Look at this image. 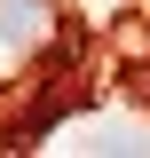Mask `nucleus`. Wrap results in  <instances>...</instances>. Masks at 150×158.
<instances>
[{
  "label": "nucleus",
  "instance_id": "nucleus-1",
  "mask_svg": "<svg viewBox=\"0 0 150 158\" xmlns=\"http://www.w3.org/2000/svg\"><path fill=\"white\" fill-rule=\"evenodd\" d=\"M56 48V0H0V79Z\"/></svg>",
  "mask_w": 150,
  "mask_h": 158
}]
</instances>
